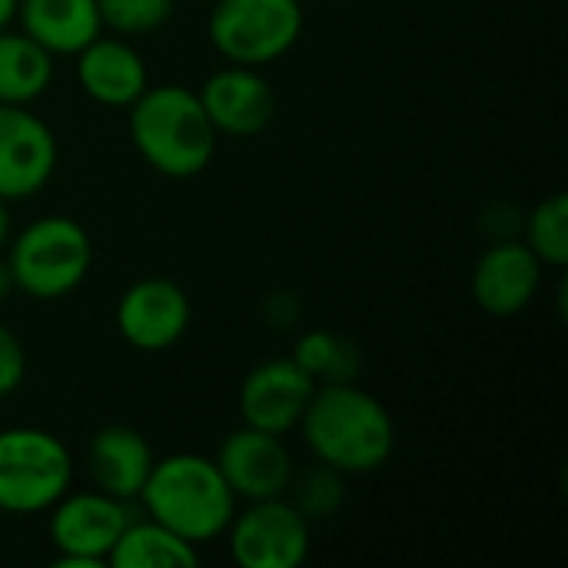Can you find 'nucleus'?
I'll use <instances>...</instances> for the list:
<instances>
[{"label": "nucleus", "instance_id": "nucleus-7", "mask_svg": "<svg viewBox=\"0 0 568 568\" xmlns=\"http://www.w3.org/2000/svg\"><path fill=\"white\" fill-rule=\"evenodd\" d=\"M50 542L57 549V568H103L120 532L126 529L130 503L100 489L67 493L50 509Z\"/></svg>", "mask_w": 568, "mask_h": 568}, {"label": "nucleus", "instance_id": "nucleus-3", "mask_svg": "<svg viewBox=\"0 0 568 568\" xmlns=\"http://www.w3.org/2000/svg\"><path fill=\"white\" fill-rule=\"evenodd\" d=\"M140 503L150 519L200 546L226 532L240 499L213 459L196 453H173L153 463Z\"/></svg>", "mask_w": 568, "mask_h": 568}, {"label": "nucleus", "instance_id": "nucleus-25", "mask_svg": "<svg viewBox=\"0 0 568 568\" xmlns=\"http://www.w3.org/2000/svg\"><path fill=\"white\" fill-rule=\"evenodd\" d=\"M263 316L276 329H293L296 320H300V300H296V293H290V290L270 293L266 303H263Z\"/></svg>", "mask_w": 568, "mask_h": 568}, {"label": "nucleus", "instance_id": "nucleus-14", "mask_svg": "<svg viewBox=\"0 0 568 568\" xmlns=\"http://www.w3.org/2000/svg\"><path fill=\"white\" fill-rule=\"evenodd\" d=\"M542 286V263L523 240H496L473 270V300L489 316L523 313Z\"/></svg>", "mask_w": 568, "mask_h": 568}, {"label": "nucleus", "instance_id": "nucleus-22", "mask_svg": "<svg viewBox=\"0 0 568 568\" xmlns=\"http://www.w3.org/2000/svg\"><path fill=\"white\" fill-rule=\"evenodd\" d=\"M286 499L303 513L306 523H323V519H333L346 499V483H343V473L326 466V463H316L310 466L303 476L293 473V483L286 489Z\"/></svg>", "mask_w": 568, "mask_h": 568}, {"label": "nucleus", "instance_id": "nucleus-10", "mask_svg": "<svg viewBox=\"0 0 568 568\" xmlns=\"http://www.w3.org/2000/svg\"><path fill=\"white\" fill-rule=\"evenodd\" d=\"M57 170L53 130L17 103H0V196L7 203L40 193Z\"/></svg>", "mask_w": 568, "mask_h": 568}, {"label": "nucleus", "instance_id": "nucleus-8", "mask_svg": "<svg viewBox=\"0 0 568 568\" xmlns=\"http://www.w3.org/2000/svg\"><path fill=\"white\" fill-rule=\"evenodd\" d=\"M230 556L240 568H296L310 556V523L286 499H256L243 513H233Z\"/></svg>", "mask_w": 568, "mask_h": 568}, {"label": "nucleus", "instance_id": "nucleus-28", "mask_svg": "<svg viewBox=\"0 0 568 568\" xmlns=\"http://www.w3.org/2000/svg\"><path fill=\"white\" fill-rule=\"evenodd\" d=\"M17 3H20V0H0V30L10 27V23L17 20Z\"/></svg>", "mask_w": 568, "mask_h": 568}, {"label": "nucleus", "instance_id": "nucleus-9", "mask_svg": "<svg viewBox=\"0 0 568 568\" xmlns=\"http://www.w3.org/2000/svg\"><path fill=\"white\" fill-rule=\"evenodd\" d=\"M213 463L223 473L233 496L243 503L286 496L293 473H296L293 456L283 446V436L253 429L246 423L240 429H233L230 436H223Z\"/></svg>", "mask_w": 568, "mask_h": 568}, {"label": "nucleus", "instance_id": "nucleus-19", "mask_svg": "<svg viewBox=\"0 0 568 568\" xmlns=\"http://www.w3.org/2000/svg\"><path fill=\"white\" fill-rule=\"evenodd\" d=\"M106 566L113 568H193L200 566V552L193 542L160 526L156 519H130L120 532Z\"/></svg>", "mask_w": 568, "mask_h": 568}, {"label": "nucleus", "instance_id": "nucleus-1", "mask_svg": "<svg viewBox=\"0 0 568 568\" xmlns=\"http://www.w3.org/2000/svg\"><path fill=\"white\" fill-rule=\"evenodd\" d=\"M300 429L316 463H326L343 476L383 469L396 446L389 409L356 383L316 386Z\"/></svg>", "mask_w": 568, "mask_h": 568}, {"label": "nucleus", "instance_id": "nucleus-29", "mask_svg": "<svg viewBox=\"0 0 568 568\" xmlns=\"http://www.w3.org/2000/svg\"><path fill=\"white\" fill-rule=\"evenodd\" d=\"M300 3H303V0H300Z\"/></svg>", "mask_w": 568, "mask_h": 568}, {"label": "nucleus", "instance_id": "nucleus-24", "mask_svg": "<svg viewBox=\"0 0 568 568\" xmlns=\"http://www.w3.org/2000/svg\"><path fill=\"white\" fill-rule=\"evenodd\" d=\"M23 373H27L23 346H20V339H17L10 329L0 323V399L20 389Z\"/></svg>", "mask_w": 568, "mask_h": 568}, {"label": "nucleus", "instance_id": "nucleus-23", "mask_svg": "<svg viewBox=\"0 0 568 568\" xmlns=\"http://www.w3.org/2000/svg\"><path fill=\"white\" fill-rule=\"evenodd\" d=\"M103 27L123 37L153 33L173 17V0H97Z\"/></svg>", "mask_w": 568, "mask_h": 568}, {"label": "nucleus", "instance_id": "nucleus-13", "mask_svg": "<svg viewBox=\"0 0 568 568\" xmlns=\"http://www.w3.org/2000/svg\"><path fill=\"white\" fill-rule=\"evenodd\" d=\"M196 93L213 130L223 136H256L276 116V90L256 67L230 63L206 77Z\"/></svg>", "mask_w": 568, "mask_h": 568}, {"label": "nucleus", "instance_id": "nucleus-17", "mask_svg": "<svg viewBox=\"0 0 568 568\" xmlns=\"http://www.w3.org/2000/svg\"><path fill=\"white\" fill-rule=\"evenodd\" d=\"M17 23L43 50L70 57L103 33L97 0H20Z\"/></svg>", "mask_w": 568, "mask_h": 568}, {"label": "nucleus", "instance_id": "nucleus-16", "mask_svg": "<svg viewBox=\"0 0 568 568\" xmlns=\"http://www.w3.org/2000/svg\"><path fill=\"white\" fill-rule=\"evenodd\" d=\"M77 83L100 106H130L146 87L150 73L136 47L116 37H97L77 53Z\"/></svg>", "mask_w": 568, "mask_h": 568}, {"label": "nucleus", "instance_id": "nucleus-21", "mask_svg": "<svg viewBox=\"0 0 568 568\" xmlns=\"http://www.w3.org/2000/svg\"><path fill=\"white\" fill-rule=\"evenodd\" d=\"M526 246L536 253L542 266L562 270L568 266V200L566 193L546 196L526 220H523Z\"/></svg>", "mask_w": 568, "mask_h": 568}, {"label": "nucleus", "instance_id": "nucleus-5", "mask_svg": "<svg viewBox=\"0 0 568 568\" xmlns=\"http://www.w3.org/2000/svg\"><path fill=\"white\" fill-rule=\"evenodd\" d=\"M70 449L47 429L13 426L0 433V513H47L70 493Z\"/></svg>", "mask_w": 568, "mask_h": 568}, {"label": "nucleus", "instance_id": "nucleus-11", "mask_svg": "<svg viewBox=\"0 0 568 568\" xmlns=\"http://www.w3.org/2000/svg\"><path fill=\"white\" fill-rule=\"evenodd\" d=\"M316 383L300 369L293 356H276L253 366L240 386V419L253 429L286 436L300 426Z\"/></svg>", "mask_w": 568, "mask_h": 568}, {"label": "nucleus", "instance_id": "nucleus-20", "mask_svg": "<svg viewBox=\"0 0 568 568\" xmlns=\"http://www.w3.org/2000/svg\"><path fill=\"white\" fill-rule=\"evenodd\" d=\"M293 359L316 386L356 383L363 373V353L353 339L333 329H310L296 339Z\"/></svg>", "mask_w": 568, "mask_h": 568}, {"label": "nucleus", "instance_id": "nucleus-4", "mask_svg": "<svg viewBox=\"0 0 568 568\" xmlns=\"http://www.w3.org/2000/svg\"><path fill=\"white\" fill-rule=\"evenodd\" d=\"M93 263L90 233L73 216H40L27 223L10 243V276L13 290L33 300H60L73 293Z\"/></svg>", "mask_w": 568, "mask_h": 568}, {"label": "nucleus", "instance_id": "nucleus-12", "mask_svg": "<svg viewBox=\"0 0 568 568\" xmlns=\"http://www.w3.org/2000/svg\"><path fill=\"white\" fill-rule=\"evenodd\" d=\"M190 300L183 286L163 276L136 280L116 303V329L120 336L143 353L170 349L190 329Z\"/></svg>", "mask_w": 568, "mask_h": 568}, {"label": "nucleus", "instance_id": "nucleus-18", "mask_svg": "<svg viewBox=\"0 0 568 568\" xmlns=\"http://www.w3.org/2000/svg\"><path fill=\"white\" fill-rule=\"evenodd\" d=\"M53 80V53L23 30H0V103L30 106Z\"/></svg>", "mask_w": 568, "mask_h": 568}, {"label": "nucleus", "instance_id": "nucleus-26", "mask_svg": "<svg viewBox=\"0 0 568 568\" xmlns=\"http://www.w3.org/2000/svg\"><path fill=\"white\" fill-rule=\"evenodd\" d=\"M10 233H13V216H10V203L0 196V250L10 243Z\"/></svg>", "mask_w": 568, "mask_h": 568}, {"label": "nucleus", "instance_id": "nucleus-15", "mask_svg": "<svg viewBox=\"0 0 568 568\" xmlns=\"http://www.w3.org/2000/svg\"><path fill=\"white\" fill-rule=\"evenodd\" d=\"M156 456L150 449V443L143 439V433H136L133 426H103L93 433L90 446H87V476L93 483V489L133 503L140 499L150 469H153Z\"/></svg>", "mask_w": 568, "mask_h": 568}, {"label": "nucleus", "instance_id": "nucleus-27", "mask_svg": "<svg viewBox=\"0 0 568 568\" xmlns=\"http://www.w3.org/2000/svg\"><path fill=\"white\" fill-rule=\"evenodd\" d=\"M13 293V276H10V266L7 260H0V306L7 303V296Z\"/></svg>", "mask_w": 568, "mask_h": 568}, {"label": "nucleus", "instance_id": "nucleus-6", "mask_svg": "<svg viewBox=\"0 0 568 568\" xmlns=\"http://www.w3.org/2000/svg\"><path fill=\"white\" fill-rule=\"evenodd\" d=\"M216 53L240 67H263L293 50L303 33L300 0H216L210 23Z\"/></svg>", "mask_w": 568, "mask_h": 568}, {"label": "nucleus", "instance_id": "nucleus-2", "mask_svg": "<svg viewBox=\"0 0 568 568\" xmlns=\"http://www.w3.org/2000/svg\"><path fill=\"white\" fill-rule=\"evenodd\" d=\"M216 136L200 93L183 83L146 87L130 103V140L136 153L170 180L200 176L216 153Z\"/></svg>", "mask_w": 568, "mask_h": 568}]
</instances>
